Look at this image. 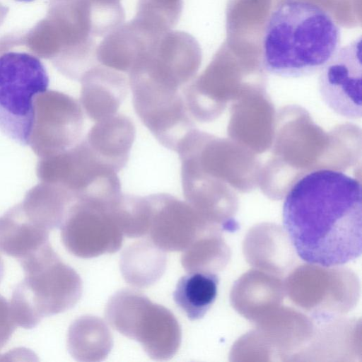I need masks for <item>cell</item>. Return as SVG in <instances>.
Instances as JSON below:
<instances>
[{"mask_svg": "<svg viewBox=\"0 0 362 362\" xmlns=\"http://www.w3.org/2000/svg\"><path fill=\"white\" fill-rule=\"evenodd\" d=\"M123 194L113 199L82 197L69 207L60 226L66 250L81 258L114 253L122 245L116 208Z\"/></svg>", "mask_w": 362, "mask_h": 362, "instance_id": "7", "label": "cell"}, {"mask_svg": "<svg viewBox=\"0 0 362 362\" xmlns=\"http://www.w3.org/2000/svg\"><path fill=\"white\" fill-rule=\"evenodd\" d=\"M361 37L339 48L320 71L319 91L334 112L350 119L361 117Z\"/></svg>", "mask_w": 362, "mask_h": 362, "instance_id": "9", "label": "cell"}, {"mask_svg": "<svg viewBox=\"0 0 362 362\" xmlns=\"http://www.w3.org/2000/svg\"><path fill=\"white\" fill-rule=\"evenodd\" d=\"M163 250L150 240L135 242L126 247L120 257V270L125 281L137 288L156 282L166 268Z\"/></svg>", "mask_w": 362, "mask_h": 362, "instance_id": "16", "label": "cell"}, {"mask_svg": "<svg viewBox=\"0 0 362 362\" xmlns=\"http://www.w3.org/2000/svg\"><path fill=\"white\" fill-rule=\"evenodd\" d=\"M76 196L67 189L40 182L25 194L20 203L25 216L47 230L60 228Z\"/></svg>", "mask_w": 362, "mask_h": 362, "instance_id": "14", "label": "cell"}, {"mask_svg": "<svg viewBox=\"0 0 362 362\" xmlns=\"http://www.w3.org/2000/svg\"><path fill=\"white\" fill-rule=\"evenodd\" d=\"M135 136L132 119L117 112L95 122L83 140L98 161L117 173L129 160Z\"/></svg>", "mask_w": 362, "mask_h": 362, "instance_id": "12", "label": "cell"}, {"mask_svg": "<svg viewBox=\"0 0 362 362\" xmlns=\"http://www.w3.org/2000/svg\"><path fill=\"white\" fill-rule=\"evenodd\" d=\"M340 42V28L326 10L305 1L285 0L267 21L262 66L284 78L313 75L334 55Z\"/></svg>", "mask_w": 362, "mask_h": 362, "instance_id": "2", "label": "cell"}, {"mask_svg": "<svg viewBox=\"0 0 362 362\" xmlns=\"http://www.w3.org/2000/svg\"><path fill=\"white\" fill-rule=\"evenodd\" d=\"M20 262L25 276L9 303L17 326L33 329L44 317L64 313L80 300V276L59 258L50 243Z\"/></svg>", "mask_w": 362, "mask_h": 362, "instance_id": "3", "label": "cell"}, {"mask_svg": "<svg viewBox=\"0 0 362 362\" xmlns=\"http://www.w3.org/2000/svg\"><path fill=\"white\" fill-rule=\"evenodd\" d=\"M148 239L163 251H184L198 235L203 221L186 201L158 193L146 196Z\"/></svg>", "mask_w": 362, "mask_h": 362, "instance_id": "10", "label": "cell"}, {"mask_svg": "<svg viewBox=\"0 0 362 362\" xmlns=\"http://www.w3.org/2000/svg\"><path fill=\"white\" fill-rule=\"evenodd\" d=\"M49 76L35 56L9 52L0 56V130L21 145H28L34 100L47 90Z\"/></svg>", "mask_w": 362, "mask_h": 362, "instance_id": "6", "label": "cell"}, {"mask_svg": "<svg viewBox=\"0 0 362 362\" xmlns=\"http://www.w3.org/2000/svg\"><path fill=\"white\" fill-rule=\"evenodd\" d=\"M194 40L172 31L150 38L137 52L127 74L131 89L176 95L190 82L199 66Z\"/></svg>", "mask_w": 362, "mask_h": 362, "instance_id": "5", "label": "cell"}, {"mask_svg": "<svg viewBox=\"0 0 362 362\" xmlns=\"http://www.w3.org/2000/svg\"><path fill=\"white\" fill-rule=\"evenodd\" d=\"M105 315L113 329L138 341L153 360H169L180 346L182 331L175 315L138 291L116 292L106 305Z\"/></svg>", "mask_w": 362, "mask_h": 362, "instance_id": "4", "label": "cell"}, {"mask_svg": "<svg viewBox=\"0 0 362 362\" xmlns=\"http://www.w3.org/2000/svg\"><path fill=\"white\" fill-rule=\"evenodd\" d=\"M218 283V276L210 272H189L177 281L174 301L190 320L202 319L216 298Z\"/></svg>", "mask_w": 362, "mask_h": 362, "instance_id": "17", "label": "cell"}, {"mask_svg": "<svg viewBox=\"0 0 362 362\" xmlns=\"http://www.w3.org/2000/svg\"><path fill=\"white\" fill-rule=\"evenodd\" d=\"M182 3V0H139L137 10L173 28L180 16Z\"/></svg>", "mask_w": 362, "mask_h": 362, "instance_id": "18", "label": "cell"}, {"mask_svg": "<svg viewBox=\"0 0 362 362\" xmlns=\"http://www.w3.org/2000/svg\"><path fill=\"white\" fill-rule=\"evenodd\" d=\"M79 81L81 106L94 122L117 113L129 86L126 74L98 64L86 72Z\"/></svg>", "mask_w": 362, "mask_h": 362, "instance_id": "11", "label": "cell"}, {"mask_svg": "<svg viewBox=\"0 0 362 362\" xmlns=\"http://www.w3.org/2000/svg\"><path fill=\"white\" fill-rule=\"evenodd\" d=\"M16 326L11 315L10 303L0 295V350L9 341Z\"/></svg>", "mask_w": 362, "mask_h": 362, "instance_id": "19", "label": "cell"}, {"mask_svg": "<svg viewBox=\"0 0 362 362\" xmlns=\"http://www.w3.org/2000/svg\"><path fill=\"white\" fill-rule=\"evenodd\" d=\"M15 1H20V2H30V1H33L34 0H15Z\"/></svg>", "mask_w": 362, "mask_h": 362, "instance_id": "21", "label": "cell"}, {"mask_svg": "<svg viewBox=\"0 0 362 362\" xmlns=\"http://www.w3.org/2000/svg\"><path fill=\"white\" fill-rule=\"evenodd\" d=\"M361 190L356 179L329 169L309 172L291 186L282 218L301 259L331 267L361 255Z\"/></svg>", "mask_w": 362, "mask_h": 362, "instance_id": "1", "label": "cell"}, {"mask_svg": "<svg viewBox=\"0 0 362 362\" xmlns=\"http://www.w3.org/2000/svg\"><path fill=\"white\" fill-rule=\"evenodd\" d=\"M105 322L95 316L85 315L75 320L67 334V348L78 361H100L111 351L113 340Z\"/></svg>", "mask_w": 362, "mask_h": 362, "instance_id": "15", "label": "cell"}, {"mask_svg": "<svg viewBox=\"0 0 362 362\" xmlns=\"http://www.w3.org/2000/svg\"><path fill=\"white\" fill-rule=\"evenodd\" d=\"M4 275V263L2 258L0 257V283Z\"/></svg>", "mask_w": 362, "mask_h": 362, "instance_id": "20", "label": "cell"}, {"mask_svg": "<svg viewBox=\"0 0 362 362\" xmlns=\"http://www.w3.org/2000/svg\"><path fill=\"white\" fill-rule=\"evenodd\" d=\"M49 234L30 221L18 204L0 216V252L21 261L49 243Z\"/></svg>", "mask_w": 362, "mask_h": 362, "instance_id": "13", "label": "cell"}, {"mask_svg": "<svg viewBox=\"0 0 362 362\" xmlns=\"http://www.w3.org/2000/svg\"><path fill=\"white\" fill-rule=\"evenodd\" d=\"M83 111L73 97L53 90L36 95L28 145L40 158L76 145L83 129Z\"/></svg>", "mask_w": 362, "mask_h": 362, "instance_id": "8", "label": "cell"}]
</instances>
